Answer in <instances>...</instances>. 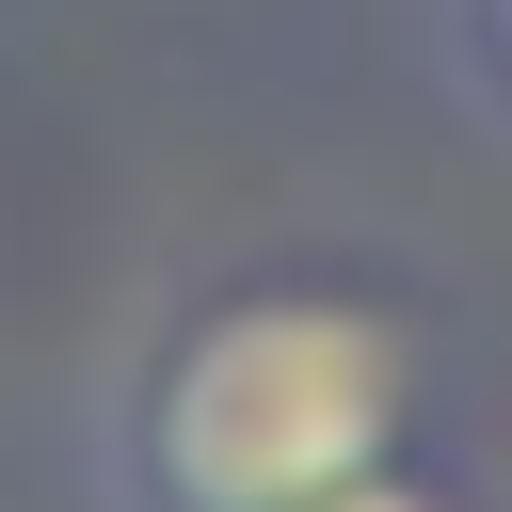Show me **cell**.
I'll return each instance as SVG.
<instances>
[{
	"label": "cell",
	"instance_id": "cell-1",
	"mask_svg": "<svg viewBox=\"0 0 512 512\" xmlns=\"http://www.w3.org/2000/svg\"><path fill=\"white\" fill-rule=\"evenodd\" d=\"M416 432V336L352 288H224L160 336L128 400V496L144 512H304Z\"/></svg>",
	"mask_w": 512,
	"mask_h": 512
},
{
	"label": "cell",
	"instance_id": "cell-2",
	"mask_svg": "<svg viewBox=\"0 0 512 512\" xmlns=\"http://www.w3.org/2000/svg\"><path fill=\"white\" fill-rule=\"evenodd\" d=\"M448 48H464V80L512 112V0H448Z\"/></svg>",
	"mask_w": 512,
	"mask_h": 512
},
{
	"label": "cell",
	"instance_id": "cell-3",
	"mask_svg": "<svg viewBox=\"0 0 512 512\" xmlns=\"http://www.w3.org/2000/svg\"><path fill=\"white\" fill-rule=\"evenodd\" d=\"M304 512H448V496L400 480V464H368V480H336V496H304Z\"/></svg>",
	"mask_w": 512,
	"mask_h": 512
}]
</instances>
